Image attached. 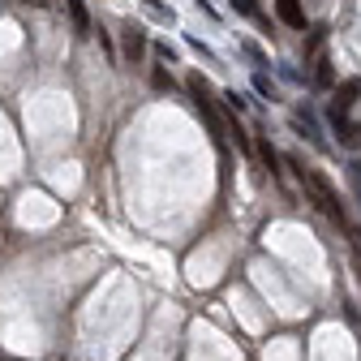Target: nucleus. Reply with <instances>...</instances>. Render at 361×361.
<instances>
[{
  "mask_svg": "<svg viewBox=\"0 0 361 361\" xmlns=\"http://www.w3.org/2000/svg\"><path fill=\"white\" fill-rule=\"evenodd\" d=\"M288 164L297 168V180H301V185L314 194V202H319L331 219H344V202H340V194H336L331 180H327V176H319L314 168H301V159H297V155H288Z\"/></svg>",
  "mask_w": 361,
  "mask_h": 361,
  "instance_id": "1",
  "label": "nucleus"
},
{
  "mask_svg": "<svg viewBox=\"0 0 361 361\" xmlns=\"http://www.w3.org/2000/svg\"><path fill=\"white\" fill-rule=\"evenodd\" d=\"M314 82H319V86H331V82H336V69H331V61H327V56H319V69H314Z\"/></svg>",
  "mask_w": 361,
  "mask_h": 361,
  "instance_id": "8",
  "label": "nucleus"
},
{
  "mask_svg": "<svg viewBox=\"0 0 361 361\" xmlns=\"http://www.w3.org/2000/svg\"><path fill=\"white\" fill-rule=\"evenodd\" d=\"M26 5H48V0H26Z\"/></svg>",
  "mask_w": 361,
  "mask_h": 361,
  "instance_id": "15",
  "label": "nucleus"
},
{
  "mask_svg": "<svg viewBox=\"0 0 361 361\" xmlns=\"http://www.w3.org/2000/svg\"><path fill=\"white\" fill-rule=\"evenodd\" d=\"M327 121H331V129H336L340 147H357V142H361V121H348L344 112H327Z\"/></svg>",
  "mask_w": 361,
  "mask_h": 361,
  "instance_id": "3",
  "label": "nucleus"
},
{
  "mask_svg": "<svg viewBox=\"0 0 361 361\" xmlns=\"http://www.w3.org/2000/svg\"><path fill=\"white\" fill-rule=\"evenodd\" d=\"M224 99H228V108H233V112H245V99L237 95V90H228V95H224Z\"/></svg>",
  "mask_w": 361,
  "mask_h": 361,
  "instance_id": "13",
  "label": "nucleus"
},
{
  "mask_svg": "<svg viewBox=\"0 0 361 361\" xmlns=\"http://www.w3.org/2000/svg\"><path fill=\"white\" fill-rule=\"evenodd\" d=\"M254 151H258V159H262L271 172H276V151H271V142H267V138H254Z\"/></svg>",
  "mask_w": 361,
  "mask_h": 361,
  "instance_id": "9",
  "label": "nucleus"
},
{
  "mask_svg": "<svg viewBox=\"0 0 361 361\" xmlns=\"http://www.w3.org/2000/svg\"><path fill=\"white\" fill-rule=\"evenodd\" d=\"M254 86H258V95H276V90H271V82H267V73H258Z\"/></svg>",
  "mask_w": 361,
  "mask_h": 361,
  "instance_id": "14",
  "label": "nucleus"
},
{
  "mask_svg": "<svg viewBox=\"0 0 361 361\" xmlns=\"http://www.w3.org/2000/svg\"><path fill=\"white\" fill-rule=\"evenodd\" d=\"M65 9H69V22H73V35H95V26H90V13H86V5L82 0H65Z\"/></svg>",
  "mask_w": 361,
  "mask_h": 361,
  "instance_id": "5",
  "label": "nucleus"
},
{
  "mask_svg": "<svg viewBox=\"0 0 361 361\" xmlns=\"http://www.w3.org/2000/svg\"><path fill=\"white\" fill-rule=\"evenodd\" d=\"M142 5H147V13H155L159 22H172V9H164L159 0H142Z\"/></svg>",
  "mask_w": 361,
  "mask_h": 361,
  "instance_id": "12",
  "label": "nucleus"
},
{
  "mask_svg": "<svg viewBox=\"0 0 361 361\" xmlns=\"http://www.w3.org/2000/svg\"><path fill=\"white\" fill-rule=\"evenodd\" d=\"M323 39H327V26H314V35H310V43H305V61L323 48Z\"/></svg>",
  "mask_w": 361,
  "mask_h": 361,
  "instance_id": "10",
  "label": "nucleus"
},
{
  "mask_svg": "<svg viewBox=\"0 0 361 361\" xmlns=\"http://www.w3.org/2000/svg\"><path fill=\"white\" fill-rule=\"evenodd\" d=\"M357 172H361V164H357Z\"/></svg>",
  "mask_w": 361,
  "mask_h": 361,
  "instance_id": "17",
  "label": "nucleus"
},
{
  "mask_svg": "<svg viewBox=\"0 0 361 361\" xmlns=\"http://www.w3.org/2000/svg\"><path fill=\"white\" fill-rule=\"evenodd\" d=\"M357 198H361V180H357Z\"/></svg>",
  "mask_w": 361,
  "mask_h": 361,
  "instance_id": "16",
  "label": "nucleus"
},
{
  "mask_svg": "<svg viewBox=\"0 0 361 361\" xmlns=\"http://www.w3.org/2000/svg\"><path fill=\"white\" fill-rule=\"evenodd\" d=\"M121 56H125V65H138L147 56V30L142 26H125V35H121Z\"/></svg>",
  "mask_w": 361,
  "mask_h": 361,
  "instance_id": "2",
  "label": "nucleus"
},
{
  "mask_svg": "<svg viewBox=\"0 0 361 361\" xmlns=\"http://www.w3.org/2000/svg\"><path fill=\"white\" fill-rule=\"evenodd\" d=\"M151 86H155V90H172V73L155 65V69H151Z\"/></svg>",
  "mask_w": 361,
  "mask_h": 361,
  "instance_id": "11",
  "label": "nucleus"
},
{
  "mask_svg": "<svg viewBox=\"0 0 361 361\" xmlns=\"http://www.w3.org/2000/svg\"><path fill=\"white\" fill-rule=\"evenodd\" d=\"M233 9H237V13H245V18H254L258 26H267V18H262V9L254 5V0H233Z\"/></svg>",
  "mask_w": 361,
  "mask_h": 361,
  "instance_id": "7",
  "label": "nucleus"
},
{
  "mask_svg": "<svg viewBox=\"0 0 361 361\" xmlns=\"http://www.w3.org/2000/svg\"><path fill=\"white\" fill-rule=\"evenodd\" d=\"M276 13H280V22H284V26L305 30V9H301V0H276Z\"/></svg>",
  "mask_w": 361,
  "mask_h": 361,
  "instance_id": "4",
  "label": "nucleus"
},
{
  "mask_svg": "<svg viewBox=\"0 0 361 361\" xmlns=\"http://www.w3.org/2000/svg\"><path fill=\"white\" fill-rule=\"evenodd\" d=\"M361 95V78H348L344 86H336V99H331V112H344V108H353V99Z\"/></svg>",
  "mask_w": 361,
  "mask_h": 361,
  "instance_id": "6",
  "label": "nucleus"
}]
</instances>
